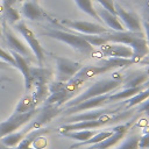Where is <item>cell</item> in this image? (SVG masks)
<instances>
[{
  "label": "cell",
  "mask_w": 149,
  "mask_h": 149,
  "mask_svg": "<svg viewBox=\"0 0 149 149\" xmlns=\"http://www.w3.org/2000/svg\"><path fill=\"white\" fill-rule=\"evenodd\" d=\"M102 40L106 42H112V43H121L125 44L133 50V57L132 59L134 63L140 62L142 58H144L149 54V48L144 37V34L142 31L140 33H132L128 30L123 31H113L109 30L105 34L100 35Z\"/></svg>",
  "instance_id": "1"
},
{
  "label": "cell",
  "mask_w": 149,
  "mask_h": 149,
  "mask_svg": "<svg viewBox=\"0 0 149 149\" xmlns=\"http://www.w3.org/2000/svg\"><path fill=\"white\" fill-rule=\"evenodd\" d=\"M133 114L132 111L126 112H119L116 114H105L95 120L90 121H79L73 123H64L59 127V133H66V132H74V130H94L95 128H100L108 123H116L119 121H122L130 116Z\"/></svg>",
  "instance_id": "2"
},
{
  "label": "cell",
  "mask_w": 149,
  "mask_h": 149,
  "mask_svg": "<svg viewBox=\"0 0 149 149\" xmlns=\"http://www.w3.org/2000/svg\"><path fill=\"white\" fill-rule=\"evenodd\" d=\"M41 35L57 40L59 42H63L65 44H68L69 47H71L72 49H74L76 51L83 54V55H91L94 52V47H92L81 34H74L71 31H65V30H61V29H48L45 31H43Z\"/></svg>",
  "instance_id": "3"
},
{
  "label": "cell",
  "mask_w": 149,
  "mask_h": 149,
  "mask_svg": "<svg viewBox=\"0 0 149 149\" xmlns=\"http://www.w3.org/2000/svg\"><path fill=\"white\" fill-rule=\"evenodd\" d=\"M121 84H122V80L114 79V78H104L101 80H98L94 84H92L90 87H87L84 92H81L77 97H73L69 101H66L64 104L65 108L78 105L79 102H81L84 100H87V99H91L94 97H99V95H102L106 93H111L112 91H114L115 88L121 86Z\"/></svg>",
  "instance_id": "4"
},
{
  "label": "cell",
  "mask_w": 149,
  "mask_h": 149,
  "mask_svg": "<svg viewBox=\"0 0 149 149\" xmlns=\"http://www.w3.org/2000/svg\"><path fill=\"white\" fill-rule=\"evenodd\" d=\"M37 112H38L37 108H35L30 112H27V113H15L14 112L7 120L0 122V139L10 133H14V132L21 129L37 114Z\"/></svg>",
  "instance_id": "5"
},
{
  "label": "cell",
  "mask_w": 149,
  "mask_h": 149,
  "mask_svg": "<svg viewBox=\"0 0 149 149\" xmlns=\"http://www.w3.org/2000/svg\"><path fill=\"white\" fill-rule=\"evenodd\" d=\"M15 29L21 34V36L24 38V41L27 42V44L29 45L30 50L33 51V54L35 55L36 59H37V63L40 66L43 65V62H44V49L43 47L41 45L37 36L35 35V33L23 22V21H19L15 23Z\"/></svg>",
  "instance_id": "6"
},
{
  "label": "cell",
  "mask_w": 149,
  "mask_h": 149,
  "mask_svg": "<svg viewBox=\"0 0 149 149\" xmlns=\"http://www.w3.org/2000/svg\"><path fill=\"white\" fill-rule=\"evenodd\" d=\"M55 24L64 26L71 30L77 31L78 34H83V35H101V34H105L111 30V29L104 27L102 24H98V23H93V22H88V21H71V20H66V19L62 20L61 22L56 21Z\"/></svg>",
  "instance_id": "7"
},
{
  "label": "cell",
  "mask_w": 149,
  "mask_h": 149,
  "mask_svg": "<svg viewBox=\"0 0 149 149\" xmlns=\"http://www.w3.org/2000/svg\"><path fill=\"white\" fill-rule=\"evenodd\" d=\"M55 62H56V70H57L56 80L61 83L69 81L83 68L81 63L74 62L63 56H55Z\"/></svg>",
  "instance_id": "8"
},
{
  "label": "cell",
  "mask_w": 149,
  "mask_h": 149,
  "mask_svg": "<svg viewBox=\"0 0 149 149\" xmlns=\"http://www.w3.org/2000/svg\"><path fill=\"white\" fill-rule=\"evenodd\" d=\"M48 88H49V95L45 99L44 105H56L57 107H59L62 104L69 101L73 95V93L68 91L65 83H61L57 80L48 85Z\"/></svg>",
  "instance_id": "9"
},
{
  "label": "cell",
  "mask_w": 149,
  "mask_h": 149,
  "mask_svg": "<svg viewBox=\"0 0 149 149\" xmlns=\"http://www.w3.org/2000/svg\"><path fill=\"white\" fill-rule=\"evenodd\" d=\"M21 14L31 21H40V20H48L52 23L56 22L54 17H51L40 5L36 0H27L21 7Z\"/></svg>",
  "instance_id": "10"
},
{
  "label": "cell",
  "mask_w": 149,
  "mask_h": 149,
  "mask_svg": "<svg viewBox=\"0 0 149 149\" xmlns=\"http://www.w3.org/2000/svg\"><path fill=\"white\" fill-rule=\"evenodd\" d=\"M109 94L111 93H106V94H102V95H99V97H94V98L84 100V101L79 102L78 105H74L72 107H69V108L64 109L63 111V114L66 115V116H69V115H73V114H77V113L85 112V111L98 108V107L107 104V99H108Z\"/></svg>",
  "instance_id": "11"
},
{
  "label": "cell",
  "mask_w": 149,
  "mask_h": 149,
  "mask_svg": "<svg viewBox=\"0 0 149 149\" xmlns=\"http://www.w3.org/2000/svg\"><path fill=\"white\" fill-rule=\"evenodd\" d=\"M121 111V107L109 109V108H94L90 111H85L81 113H77L73 115H69L64 118V123H73V122H79V121H90V120H95L105 114H116Z\"/></svg>",
  "instance_id": "12"
},
{
  "label": "cell",
  "mask_w": 149,
  "mask_h": 149,
  "mask_svg": "<svg viewBox=\"0 0 149 149\" xmlns=\"http://www.w3.org/2000/svg\"><path fill=\"white\" fill-rule=\"evenodd\" d=\"M100 52L106 56L107 58H128L130 59L133 57V50L132 48L121 44V43H112L106 42L99 47Z\"/></svg>",
  "instance_id": "13"
},
{
  "label": "cell",
  "mask_w": 149,
  "mask_h": 149,
  "mask_svg": "<svg viewBox=\"0 0 149 149\" xmlns=\"http://www.w3.org/2000/svg\"><path fill=\"white\" fill-rule=\"evenodd\" d=\"M114 8H115V15L118 16L119 21L122 23L125 29H127L128 31H132V33L141 31V22L135 14L127 12L118 3H114Z\"/></svg>",
  "instance_id": "14"
},
{
  "label": "cell",
  "mask_w": 149,
  "mask_h": 149,
  "mask_svg": "<svg viewBox=\"0 0 149 149\" xmlns=\"http://www.w3.org/2000/svg\"><path fill=\"white\" fill-rule=\"evenodd\" d=\"M2 35L5 36V40H6V43L8 45V48L12 50V51H15L17 52L19 55L23 56L24 58L26 57H29L30 55V51L28 50V48L23 44V42L16 37V35L12 31V29L7 26V23L3 22L2 24Z\"/></svg>",
  "instance_id": "15"
},
{
  "label": "cell",
  "mask_w": 149,
  "mask_h": 149,
  "mask_svg": "<svg viewBox=\"0 0 149 149\" xmlns=\"http://www.w3.org/2000/svg\"><path fill=\"white\" fill-rule=\"evenodd\" d=\"M10 55L13 56L14 61H15V68L20 70V72L23 76L24 79V88L27 92H29L33 88V77H31V71H30V65L28 64V62L26 61V58L21 55H19L15 51H9Z\"/></svg>",
  "instance_id": "16"
},
{
  "label": "cell",
  "mask_w": 149,
  "mask_h": 149,
  "mask_svg": "<svg viewBox=\"0 0 149 149\" xmlns=\"http://www.w3.org/2000/svg\"><path fill=\"white\" fill-rule=\"evenodd\" d=\"M97 10V14L98 16L100 17L101 22H105L108 27V29L113 30V31H123L125 30V27L122 26V23L119 21L118 16L108 10H106L105 8H99V9H95Z\"/></svg>",
  "instance_id": "17"
},
{
  "label": "cell",
  "mask_w": 149,
  "mask_h": 149,
  "mask_svg": "<svg viewBox=\"0 0 149 149\" xmlns=\"http://www.w3.org/2000/svg\"><path fill=\"white\" fill-rule=\"evenodd\" d=\"M48 132H49V129H48V128H44V127L30 130V132L21 140V142H20L16 147H14V149H36V148L34 147L35 141H36L38 137H41L43 134H47Z\"/></svg>",
  "instance_id": "18"
},
{
  "label": "cell",
  "mask_w": 149,
  "mask_h": 149,
  "mask_svg": "<svg viewBox=\"0 0 149 149\" xmlns=\"http://www.w3.org/2000/svg\"><path fill=\"white\" fill-rule=\"evenodd\" d=\"M144 87L141 86V87H135V88H122L121 91L119 92H115V93H111L108 99H107V104H111V102H116V101H120V100H127L129 98H132L133 95H135L136 93H139L141 90H143Z\"/></svg>",
  "instance_id": "19"
},
{
  "label": "cell",
  "mask_w": 149,
  "mask_h": 149,
  "mask_svg": "<svg viewBox=\"0 0 149 149\" xmlns=\"http://www.w3.org/2000/svg\"><path fill=\"white\" fill-rule=\"evenodd\" d=\"M114 133V130L113 129H107V130H101V132H99V133H95L90 140H87V141H85V142H79V143H76V144H73V146H71L70 148H79V147H84V146H87V147H90V146H92V144H97V143H99V142H101V141H104V140H106L107 137H109L112 134Z\"/></svg>",
  "instance_id": "20"
},
{
  "label": "cell",
  "mask_w": 149,
  "mask_h": 149,
  "mask_svg": "<svg viewBox=\"0 0 149 149\" xmlns=\"http://www.w3.org/2000/svg\"><path fill=\"white\" fill-rule=\"evenodd\" d=\"M149 78V74L147 72H137L130 77H128L123 83V88H135L141 87Z\"/></svg>",
  "instance_id": "21"
},
{
  "label": "cell",
  "mask_w": 149,
  "mask_h": 149,
  "mask_svg": "<svg viewBox=\"0 0 149 149\" xmlns=\"http://www.w3.org/2000/svg\"><path fill=\"white\" fill-rule=\"evenodd\" d=\"M33 87L35 90H34L31 97H33V101H34L35 107H37L38 104L44 102L45 99L48 98V95H49V88H48V84H36Z\"/></svg>",
  "instance_id": "22"
},
{
  "label": "cell",
  "mask_w": 149,
  "mask_h": 149,
  "mask_svg": "<svg viewBox=\"0 0 149 149\" xmlns=\"http://www.w3.org/2000/svg\"><path fill=\"white\" fill-rule=\"evenodd\" d=\"M35 105H34V101H33V97L31 94H26L24 97H22L16 107H15V113H27V112H30L33 109H35Z\"/></svg>",
  "instance_id": "23"
},
{
  "label": "cell",
  "mask_w": 149,
  "mask_h": 149,
  "mask_svg": "<svg viewBox=\"0 0 149 149\" xmlns=\"http://www.w3.org/2000/svg\"><path fill=\"white\" fill-rule=\"evenodd\" d=\"M61 134L64 135L65 137L76 140L79 143V142H85L90 140L95 134V132L94 130H74V132H66V133H61Z\"/></svg>",
  "instance_id": "24"
},
{
  "label": "cell",
  "mask_w": 149,
  "mask_h": 149,
  "mask_svg": "<svg viewBox=\"0 0 149 149\" xmlns=\"http://www.w3.org/2000/svg\"><path fill=\"white\" fill-rule=\"evenodd\" d=\"M149 98V87H146L143 90H141L139 93H136L135 95H133L132 98L127 99L125 102H126V108L129 109V108H133L135 107L136 105H140L141 102H143L144 100H147Z\"/></svg>",
  "instance_id": "25"
},
{
  "label": "cell",
  "mask_w": 149,
  "mask_h": 149,
  "mask_svg": "<svg viewBox=\"0 0 149 149\" xmlns=\"http://www.w3.org/2000/svg\"><path fill=\"white\" fill-rule=\"evenodd\" d=\"M73 1L77 3L78 8H79L81 12L86 13V14H87V15H90L91 17H93V19H95L97 21H100V22H101L100 17H99V16H98V14H97L95 8L93 7L92 0H73Z\"/></svg>",
  "instance_id": "26"
},
{
  "label": "cell",
  "mask_w": 149,
  "mask_h": 149,
  "mask_svg": "<svg viewBox=\"0 0 149 149\" xmlns=\"http://www.w3.org/2000/svg\"><path fill=\"white\" fill-rule=\"evenodd\" d=\"M3 19L5 23L14 24L20 21L21 15L16 9H14L13 6H3Z\"/></svg>",
  "instance_id": "27"
},
{
  "label": "cell",
  "mask_w": 149,
  "mask_h": 149,
  "mask_svg": "<svg viewBox=\"0 0 149 149\" xmlns=\"http://www.w3.org/2000/svg\"><path fill=\"white\" fill-rule=\"evenodd\" d=\"M139 140H140L139 135H133L127 140H125L118 149H139Z\"/></svg>",
  "instance_id": "28"
},
{
  "label": "cell",
  "mask_w": 149,
  "mask_h": 149,
  "mask_svg": "<svg viewBox=\"0 0 149 149\" xmlns=\"http://www.w3.org/2000/svg\"><path fill=\"white\" fill-rule=\"evenodd\" d=\"M0 61L9 64V66H14L15 68V61H14L13 56L10 55L9 51H7V50H5L2 48H0Z\"/></svg>",
  "instance_id": "29"
},
{
  "label": "cell",
  "mask_w": 149,
  "mask_h": 149,
  "mask_svg": "<svg viewBox=\"0 0 149 149\" xmlns=\"http://www.w3.org/2000/svg\"><path fill=\"white\" fill-rule=\"evenodd\" d=\"M97 2H99L101 5L102 8H105L106 10L115 14V8H114V0H95Z\"/></svg>",
  "instance_id": "30"
},
{
  "label": "cell",
  "mask_w": 149,
  "mask_h": 149,
  "mask_svg": "<svg viewBox=\"0 0 149 149\" xmlns=\"http://www.w3.org/2000/svg\"><path fill=\"white\" fill-rule=\"evenodd\" d=\"M139 148H141V149H148L149 148V130H147L146 133L142 134V136H140Z\"/></svg>",
  "instance_id": "31"
},
{
  "label": "cell",
  "mask_w": 149,
  "mask_h": 149,
  "mask_svg": "<svg viewBox=\"0 0 149 149\" xmlns=\"http://www.w3.org/2000/svg\"><path fill=\"white\" fill-rule=\"evenodd\" d=\"M135 112H139V113L144 112L147 115H149V98H148L147 100H144L143 102H141V104L137 106V108L135 109Z\"/></svg>",
  "instance_id": "32"
},
{
  "label": "cell",
  "mask_w": 149,
  "mask_h": 149,
  "mask_svg": "<svg viewBox=\"0 0 149 149\" xmlns=\"http://www.w3.org/2000/svg\"><path fill=\"white\" fill-rule=\"evenodd\" d=\"M142 27L144 29V37H146V41H147V44H148V48H149V22L148 21H143L142 22Z\"/></svg>",
  "instance_id": "33"
},
{
  "label": "cell",
  "mask_w": 149,
  "mask_h": 149,
  "mask_svg": "<svg viewBox=\"0 0 149 149\" xmlns=\"http://www.w3.org/2000/svg\"><path fill=\"white\" fill-rule=\"evenodd\" d=\"M17 0H2V5L3 6H14V3Z\"/></svg>",
  "instance_id": "34"
},
{
  "label": "cell",
  "mask_w": 149,
  "mask_h": 149,
  "mask_svg": "<svg viewBox=\"0 0 149 149\" xmlns=\"http://www.w3.org/2000/svg\"><path fill=\"white\" fill-rule=\"evenodd\" d=\"M8 66H9V64H7V63H5V62L0 61V69H7Z\"/></svg>",
  "instance_id": "35"
},
{
  "label": "cell",
  "mask_w": 149,
  "mask_h": 149,
  "mask_svg": "<svg viewBox=\"0 0 149 149\" xmlns=\"http://www.w3.org/2000/svg\"><path fill=\"white\" fill-rule=\"evenodd\" d=\"M0 149H12V148H9V147H7V146H5L3 143L0 142Z\"/></svg>",
  "instance_id": "36"
},
{
  "label": "cell",
  "mask_w": 149,
  "mask_h": 149,
  "mask_svg": "<svg viewBox=\"0 0 149 149\" xmlns=\"http://www.w3.org/2000/svg\"><path fill=\"white\" fill-rule=\"evenodd\" d=\"M2 37V26H1V23H0V38Z\"/></svg>",
  "instance_id": "37"
},
{
  "label": "cell",
  "mask_w": 149,
  "mask_h": 149,
  "mask_svg": "<svg viewBox=\"0 0 149 149\" xmlns=\"http://www.w3.org/2000/svg\"><path fill=\"white\" fill-rule=\"evenodd\" d=\"M146 6H147V8L149 10V0H146Z\"/></svg>",
  "instance_id": "38"
},
{
  "label": "cell",
  "mask_w": 149,
  "mask_h": 149,
  "mask_svg": "<svg viewBox=\"0 0 149 149\" xmlns=\"http://www.w3.org/2000/svg\"><path fill=\"white\" fill-rule=\"evenodd\" d=\"M1 81H3V79H0V83H1Z\"/></svg>",
  "instance_id": "39"
}]
</instances>
